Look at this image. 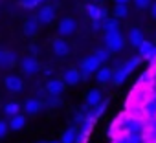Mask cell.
<instances>
[{
    "label": "cell",
    "instance_id": "cell-13",
    "mask_svg": "<svg viewBox=\"0 0 156 143\" xmlns=\"http://www.w3.org/2000/svg\"><path fill=\"white\" fill-rule=\"evenodd\" d=\"M24 125H26V116H22V114H17V116H11V121H9V130H15V132H19V130H22L24 128Z\"/></svg>",
    "mask_w": 156,
    "mask_h": 143
},
{
    "label": "cell",
    "instance_id": "cell-16",
    "mask_svg": "<svg viewBox=\"0 0 156 143\" xmlns=\"http://www.w3.org/2000/svg\"><path fill=\"white\" fill-rule=\"evenodd\" d=\"M103 30H105V33H116V31H119L118 19H107V20H103Z\"/></svg>",
    "mask_w": 156,
    "mask_h": 143
},
{
    "label": "cell",
    "instance_id": "cell-29",
    "mask_svg": "<svg viewBox=\"0 0 156 143\" xmlns=\"http://www.w3.org/2000/svg\"><path fill=\"white\" fill-rule=\"evenodd\" d=\"M20 4H22L24 8H28V9H31V8H33V0H20Z\"/></svg>",
    "mask_w": 156,
    "mask_h": 143
},
{
    "label": "cell",
    "instance_id": "cell-30",
    "mask_svg": "<svg viewBox=\"0 0 156 143\" xmlns=\"http://www.w3.org/2000/svg\"><path fill=\"white\" fill-rule=\"evenodd\" d=\"M149 8H151V17H152V19H156V0H154V2H151V6H149Z\"/></svg>",
    "mask_w": 156,
    "mask_h": 143
},
{
    "label": "cell",
    "instance_id": "cell-26",
    "mask_svg": "<svg viewBox=\"0 0 156 143\" xmlns=\"http://www.w3.org/2000/svg\"><path fill=\"white\" fill-rule=\"evenodd\" d=\"M61 105H62V101H61V97H59V96H51V97H50V101H48V106H51V108L61 106Z\"/></svg>",
    "mask_w": 156,
    "mask_h": 143
},
{
    "label": "cell",
    "instance_id": "cell-20",
    "mask_svg": "<svg viewBox=\"0 0 156 143\" xmlns=\"http://www.w3.org/2000/svg\"><path fill=\"white\" fill-rule=\"evenodd\" d=\"M129 40H130L132 46L138 48V46L143 42V35H141V31H140V30H130V33H129Z\"/></svg>",
    "mask_w": 156,
    "mask_h": 143
},
{
    "label": "cell",
    "instance_id": "cell-14",
    "mask_svg": "<svg viewBox=\"0 0 156 143\" xmlns=\"http://www.w3.org/2000/svg\"><path fill=\"white\" fill-rule=\"evenodd\" d=\"M37 31H39V22H37V19H28L26 24H24V35H26V37H33Z\"/></svg>",
    "mask_w": 156,
    "mask_h": 143
},
{
    "label": "cell",
    "instance_id": "cell-22",
    "mask_svg": "<svg viewBox=\"0 0 156 143\" xmlns=\"http://www.w3.org/2000/svg\"><path fill=\"white\" fill-rule=\"evenodd\" d=\"M4 112H6L8 116H17V114H20V105L15 103V101H11V103H8V105L4 106Z\"/></svg>",
    "mask_w": 156,
    "mask_h": 143
},
{
    "label": "cell",
    "instance_id": "cell-33",
    "mask_svg": "<svg viewBox=\"0 0 156 143\" xmlns=\"http://www.w3.org/2000/svg\"><path fill=\"white\" fill-rule=\"evenodd\" d=\"M41 2H44V0H33V8H35V6H39Z\"/></svg>",
    "mask_w": 156,
    "mask_h": 143
},
{
    "label": "cell",
    "instance_id": "cell-35",
    "mask_svg": "<svg viewBox=\"0 0 156 143\" xmlns=\"http://www.w3.org/2000/svg\"><path fill=\"white\" fill-rule=\"evenodd\" d=\"M48 143H61V141H48Z\"/></svg>",
    "mask_w": 156,
    "mask_h": 143
},
{
    "label": "cell",
    "instance_id": "cell-27",
    "mask_svg": "<svg viewBox=\"0 0 156 143\" xmlns=\"http://www.w3.org/2000/svg\"><path fill=\"white\" fill-rule=\"evenodd\" d=\"M151 2H152V0H134L136 8H140V9H145V8H149V6H151Z\"/></svg>",
    "mask_w": 156,
    "mask_h": 143
},
{
    "label": "cell",
    "instance_id": "cell-5",
    "mask_svg": "<svg viewBox=\"0 0 156 143\" xmlns=\"http://www.w3.org/2000/svg\"><path fill=\"white\" fill-rule=\"evenodd\" d=\"M4 85H6V88H8V92H13V94H17V92H22V88H24V83H22V79L19 77V75H8L6 79H4Z\"/></svg>",
    "mask_w": 156,
    "mask_h": 143
},
{
    "label": "cell",
    "instance_id": "cell-36",
    "mask_svg": "<svg viewBox=\"0 0 156 143\" xmlns=\"http://www.w3.org/2000/svg\"><path fill=\"white\" fill-rule=\"evenodd\" d=\"M39 143H44V141H39Z\"/></svg>",
    "mask_w": 156,
    "mask_h": 143
},
{
    "label": "cell",
    "instance_id": "cell-31",
    "mask_svg": "<svg viewBox=\"0 0 156 143\" xmlns=\"http://www.w3.org/2000/svg\"><path fill=\"white\" fill-rule=\"evenodd\" d=\"M149 61H151L152 64H156V46L152 48V51H151V55H149Z\"/></svg>",
    "mask_w": 156,
    "mask_h": 143
},
{
    "label": "cell",
    "instance_id": "cell-24",
    "mask_svg": "<svg viewBox=\"0 0 156 143\" xmlns=\"http://www.w3.org/2000/svg\"><path fill=\"white\" fill-rule=\"evenodd\" d=\"M114 15H116V19H123V17H127V4H116V8H114Z\"/></svg>",
    "mask_w": 156,
    "mask_h": 143
},
{
    "label": "cell",
    "instance_id": "cell-2",
    "mask_svg": "<svg viewBox=\"0 0 156 143\" xmlns=\"http://www.w3.org/2000/svg\"><path fill=\"white\" fill-rule=\"evenodd\" d=\"M99 64H101V62H99L94 55H92V57H87V59L81 62V77H83V79H88L94 72H98Z\"/></svg>",
    "mask_w": 156,
    "mask_h": 143
},
{
    "label": "cell",
    "instance_id": "cell-18",
    "mask_svg": "<svg viewBox=\"0 0 156 143\" xmlns=\"http://www.w3.org/2000/svg\"><path fill=\"white\" fill-rule=\"evenodd\" d=\"M110 77H112V70H110V68H98L96 79H98L99 83H107V81H110Z\"/></svg>",
    "mask_w": 156,
    "mask_h": 143
},
{
    "label": "cell",
    "instance_id": "cell-19",
    "mask_svg": "<svg viewBox=\"0 0 156 143\" xmlns=\"http://www.w3.org/2000/svg\"><path fill=\"white\" fill-rule=\"evenodd\" d=\"M140 61H141V57H132L130 61H127V62H125V64L121 66V70H123V74H125V75H129L130 72H132V70H134V68H136V66L140 64Z\"/></svg>",
    "mask_w": 156,
    "mask_h": 143
},
{
    "label": "cell",
    "instance_id": "cell-12",
    "mask_svg": "<svg viewBox=\"0 0 156 143\" xmlns=\"http://www.w3.org/2000/svg\"><path fill=\"white\" fill-rule=\"evenodd\" d=\"M41 108H42V103L39 101V99H28L26 103H24V112L26 114H30V116H35L37 112H41Z\"/></svg>",
    "mask_w": 156,
    "mask_h": 143
},
{
    "label": "cell",
    "instance_id": "cell-11",
    "mask_svg": "<svg viewBox=\"0 0 156 143\" xmlns=\"http://www.w3.org/2000/svg\"><path fill=\"white\" fill-rule=\"evenodd\" d=\"M87 11H88V17L92 20H105V17H107V9L105 8H98L94 4H88Z\"/></svg>",
    "mask_w": 156,
    "mask_h": 143
},
{
    "label": "cell",
    "instance_id": "cell-34",
    "mask_svg": "<svg viewBox=\"0 0 156 143\" xmlns=\"http://www.w3.org/2000/svg\"><path fill=\"white\" fill-rule=\"evenodd\" d=\"M129 0H116V4H127Z\"/></svg>",
    "mask_w": 156,
    "mask_h": 143
},
{
    "label": "cell",
    "instance_id": "cell-23",
    "mask_svg": "<svg viewBox=\"0 0 156 143\" xmlns=\"http://www.w3.org/2000/svg\"><path fill=\"white\" fill-rule=\"evenodd\" d=\"M125 77H127V75L123 74V70H121V68H118L116 72H112V77H110V81H112V83L118 86V85H121V83L125 81Z\"/></svg>",
    "mask_w": 156,
    "mask_h": 143
},
{
    "label": "cell",
    "instance_id": "cell-25",
    "mask_svg": "<svg viewBox=\"0 0 156 143\" xmlns=\"http://www.w3.org/2000/svg\"><path fill=\"white\" fill-rule=\"evenodd\" d=\"M94 57H96L99 62H105V61L110 57V53H108V50H99V51H96V53H94Z\"/></svg>",
    "mask_w": 156,
    "mask_h": 143
},
{
    "label": "cell",
    "instance_id": "cell-1",
    "mask_svg": "<svg viewBox=\"0 0 156 143\" xmlns=\"http://www.w3.org/2000/svg\"><path fill=\"white\" fill-rule=\"evenodd\" d=\"M105 42H107V50L108 51H121L125 46V40L121 37L119 31L116 33H105Z\"/></svg>",
    "mask_w": 156,
    "mask_h": 143
},
{
    "label": "cell",
    "instance_id": "cell-32",
    "mask_svg": "<svg viewBox=\"0 0 156 143\" xmlns=\"http://www.w3.org/2000/svg\"><path fill=\"white\" fill-rule=\"evenodd\" d=\"M92 26H94V30L98 31V30H101V26H103V20H94V24H92Z\"/></svg>",
    "mask_w": 156,
    "mask_h": 143
},
{
    "label": "cell",
    "instance_id": "cell-9",
    "mask_svg": "<svg viewBox=\"0 0 156 143\" xmlns=\"http://www.w3.org/2000/svg\"><path fill=\"white\" fill-rule=\"evenodd\" d=\"M51 48H53V53L59 55V57H66V55L70 53V46H68V42L62 40V39H55V40L51 42Z\"/></svg>",
    "mask_w": 156,
    "mask_h": 143
},
{
    "label": "cell",
    "instance_id": "cell-10",
    "mask_svg": "<svg viewBox=\"0 0 156 143\" xmlns=\"http://www.w3.org/2000/svg\"><path fill=\"white\" fill-rule=\"evenodd\" d=\"M64 83L61 81V79H51V81H48V85H46V90H48V94L50 96H61L62 92H64Z\"/></svg>",
    "mask_w": 156,
    "mask_h": 143
},
{
    "label": "cell",
    "instance_id": "cell-21",
    "mask_svg": "<svg viewBox=\"0 0 156 143\" xmlns=\"http://www.w3.org/2000/svg\"><path fill=\"white\" fill-rule=\"evenodd\" d=\"M75 136H77V128H75V127H72V128H68V130L62 134L61 143H75Z\"/></svg>",
    "mask_w": 156,
    "mask_h": 143
},
{
    "label": "cell",
    "instance_id": "cell-28",
    "mask_svg": "<svg viewBox=\"0 0 156 143\" xmlns=\"http://www.w3.org/2000/svg\"><path fill=\"white\" fill-rule=\"evenodd\" d=\"M8 128H9V127H8L6 121H0V138H4V136L8 134Z\"/></svg>",
    "mask_w": 156,
    "mask_h": 143
},
{
    "label": "cell",
    "instance_id": "cell-7",
    "mask_svg": "<svg viewBox=\"0 0 156 143\" xmlns=\"http://www.w3.org/2000/svg\"><path fill=\"white\" fill-rule=\"evenodd\" d=\"M53 19H55V9L51 6H44L37 13V22L39 24H50Z\"/></svg>",
    "mask_w": 156,
    "mask_h": 143
},
{
    "label": "cell",
    "instance_id": "cell-4",
    "mask_svg": "<svg viewBox=\"0 0 156 143\" xmlns=\"http://www.w3.org/2000/svg\"><path fill=\"white\" fill-rule=\"evenodd\" d=\"M75 30H77V24H75V20L70 19V17L62 19V20L59 22V28H57V31H59L61 37H68V35H72Z\"/></svg>",
    "mask_w": 156,
    "mask_h": 143
},
{
    "label": "cell",
    "instance_id": "cell-6",
    "mask_svg": "<svg viewBox=\"0 0 156 143\" xmlns=\"http://www.w3.org/2000/svg\"><path fill=\"white\" fill-rule=\"evenodd\" d=\"M17 64V53L9 50H0V68H11Z\"/></svg>",
    "mask_w": 156,
    "mask_h": 143
},
{
    "label": "cell",
    "instance_id": "cell-8",
    "mask_svg": "<svg viewBox=\"0 0 156 143\" xmlns=\"http://www.w3.org/2000/svg\"><path fill=\"white\" fill-rule=\"evenodd\" d=\"M79 81H81V72H79V70L70 68V70H66V72H64V77H62V83H64V85L75 86Z\"/></svg>",
    "mask_w": 156,
    "mask_h": 143
},
{
    "label": "cell",
    "instance_id": "cell-15",
    "mask_svg": "<svg viewBox=\"0 0 156 143\" xmlns=\"http://www.w3.org/2000/svg\"><path fill=\"white\" fill-rule=\"evenodd\" d=\"M152 48H154V44L143 39V42H141V44L138 46V50H140V57H141V59H147V61H149V55H151Z\"/></svg>",
    "mask_w": 156,
    "mask_h": 143
},
{
    "label": "cell",
    "instance_id": "cell-17",
    "mask_svg": "<svg viewBox=\"0 0 156 143\" xmlns=\"http://www.w3.org/2000/svg\"><path fill=\"white\" fill-rule=\"evenodd\" d=\"M101 103V92L99 90H90L87 96V105L88 106H98Z\"/></svg>",
    "mask_w": 156,
    "mask_h": 143
},
{
    "label": "cell",
    "instance_id": "cell-3",
    "mask_svg": "<svg viewBox=\"0 0 156 143\" xmlns=\"http://www.w3.org/2000/svg\"><path fill=\"white\" fill-rule=\"evenodd\" d=\"M20 68H22V72L26 75H33V74H37L39 72V62H37V59L33 57V55H26V57H22V61H20Z\"/></svg>",
    "mask_w": 156,
    "mask_h": 143
}]
</instances>
